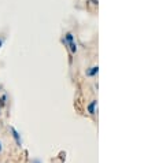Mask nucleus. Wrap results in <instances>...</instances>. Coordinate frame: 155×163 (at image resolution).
Segmentation results:
<instances>
[{
    "mask_svg": "<svg viewBox=\"0 0 155 163\" xmlns=\"http://www.w3.org/2000/svg\"><path fill=\"white\" fill-rule=\"evenodd\" d=\"M2 44H3V41H2V38H0V47H2Z\"/></svg>",
    "mask_w": 155,
    "mask_h": 163,
    "instance_id": "nucleus-9",
    "label": "nucleus"
},
{
    "mask_svg": "<svg viewBox=\"0 0 155 163\" xmlns=\"http://www.w3.org/2000/svg\"><path fill=\"white\" fill-rule=\"evenodd\" d=\"M6 99H7V95H3V96L0 97V107L6 106Z\"/></svg>",
    "mask_w": 155,
    "mask_h": 163,
    "instance_id": "nucleus-6",
    "label": "nucleus"
},
{
    "mask_svg": "<svg viewBox=\"0 0 155 163\" xmlns=\"http://www.w3.org/2000/svg\"><path fill=\"white\" fill-rule=\"evenodd\" d=\"M2 149H3V145H2V141H0V152H2Z\"/></svg>",
    "mask_w": 155,
    "mask_h": 163,
    "instance_id": "nucleus-7",
    "label": "nucleus"
},
{
    "mask_svg": "<svg viewBox=\"0 0 155 163\" xmlns=\"http://www.w3.org/2000/svg\"><path fill=\"white\" fill-rule=\"evenodd\" d=\"M98 72H99V67L93 66V67H91V69L87 70V76H88V77H95L96 74H98Z\"/></svg>",
    "mask_w": 155,
    "mask_h": 163,
    "instance_id": "nucleus-3",
    "label": "nucleus"
},
{
    "mask_svg": "<svg viewBox=\"0 0 155 163\" xmlns=\"http://www.w3.org/2000/svg\"><path fill=\"white\" fill-rule=\"evenodd\" d=\"M96 106H98V102H96V100H92V102L87 106V110H88V112L91 115L96 114Z\"/></svg>",
    "mask_w": 155,
    "mask_h": 163,
    "instance_id": "nucleus-2",
    "label": "nucleus"
},
{
    "mask_svg": "<svg viewBox=\"0 0 155 163\" xmlns=\"http://www.w3.org/2000/svg\"><path fill=\"white\" fill-rule=\"evenodd\" d=\"M65 41H66V44L67 43H70V41H74V36H73V33H66L65 34Z\"/></svg>",
    "mask_w": 155,
    "mask_h": 163,
    "instance_id": "nucleus-5",
    "label": "nucleus"
},
{
    "mask_svg": "<svg viewBox=\"0 0 155 163\" xmlns=\"http://www.w3.org/2000/svg\"><path fill=\"white\" fill-rule=\"evenodd\" d=\"M67 47H69L70 54H72V55L77 52V44H76L74 41H70V43H67Z\"/></svg>",
    "mask_w": 155,
    "mask_h": 163,
    "instance_id": "nucleus-4",
    "label": "nucleus"
},
{
    "mask_svg": "<svg viewBox=\"0 0 155 163\" xmlns=\"http://www.w3.org/2000/svg\"><path fill=\"white\" fill-rule=\"evenodd\" d=\"M10 130H11V133H13V137H14V140H15L17 145H18V147H21V145H22V140H21V134H19V132L15 129V127H13V126L10 127Z\"/></svg>",
    "mask_w": 155,
    "mask_h": 163,
    "instance_id": "nucleus-1",
    "label": "nucleus"
},
{
    "mask_svg": "<svg viewBox=\"0 0 155 163\" xmlns=\"http://www.w3.org/2000/svg\"><path fill=\"white\" fill-rule=\"evenodd\" d=\"M33 163H41L40 161H33Z\"/></svg>",
    "mask_w": 155,
    "mask_h": 163,
    "instance_id": "nucleus-8",
    "label": "nucleus"
}]
</instances>
